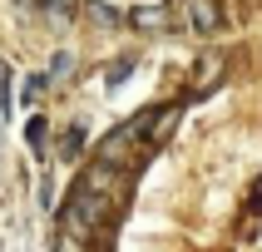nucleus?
Returning a JSON list of instances; mask_svg holds the SVG:
<instances>
[{
	"label": "nucleus",
	"instance_id": "obj_1",
	"mask_svg": "<svg viewBox=\"0 0 262 252\" xmlns=\"http://www.w3.org/2000/svg\"><path fill=\"white\" fill-rule=\"evenodd\" d=\"M188 25L198 30V35H213V30H218V5H213V0H188Z\"/></svg>",
	"mask_w": 262,
	"mask_h": 252
},
{
	"label": "nucleus",
	"instance_id": "obj_2",
	"mask_svg": "<svg viewBox=\"0 0 262 252\" xmlns=\"http://www.w3.org/2000/svg\"><path fill=\"white\" fill-rule=\"evenodd\" d=\"M79 144H84V129H70V133H64V148H59V158H74V153H79Z\"/></svg>",
	"mask_w": 262,
	"mask_h": 252
},
{
	"label": "nucleus",
	"instance_id": "obj_3",
	"mask_svg": "<svg viewBox=\"0 0 262 252\" xmlns=\"http://www.w3.org/2000/svg\"><path fill=\"white\" fill-rule=\"evenodd\" d=\"M25 133H30V148H40V144H45V119H30Z\"/></svg>",
	"mask_w": 262,
	"mask_h": 252
},
{
	"label": "nucleus",
	"instance_id": "obj_4",
	"mask_svg": "<svg viewBox=\"0 0 262 252\" xmlns=\"http://www.w3.org/2000/svg\"><path fill=\"white\" fill-rule=\"evenodd\" d=\"M129 70H134V59H124V64H114V70H109V84H124V79H129Z\"/></svg>",
	"mask_w": 262,
	"mask_h": 252
},
{
	"label": "nucleus",
	"instance_id": "obj_5",
	"mask_svg": "<svg viewBox=\"0 0 262 252\" xmlns=\"http://www.w3.org/2000/svg\"><path fill=\"white\" fill-rule=\"evenodd\" d=\"M94 20H99V25H114L119 15H114V5H94Z\"/></svg>",
	"mask_w": 262,
	"mask_h": 252
},
{
	"label": "nucleus",
	"instance_id": "obj_6",
	"mask_svg": "<svg viewBox=\"0 0 262 252\" xmlns=\"http://www.w3.org/2000/svg\"><path fill=\"white\" fill-rule=\"evenodd\" d=\"M50 74H55V79H59V74H70V55H55V64H50Z\"/></svg>",
	"mask_w": 262,
	"mask_h": 252
},
{
	"label": "nucleus",
	"instance_id": "obj_7",
	"mask_svg": "<svg viewBox=\"0 0 262 252\" xmlns=\"http://www.w3.org/2000/svg\"><path fill=\"white\" fill-rule=\"evenodd\" d=\"M45 5H55V10H70L74 0H45Z\"/></svg>",
	"mask_w": 262,
	"mask_h": 252
}]
</instances>
